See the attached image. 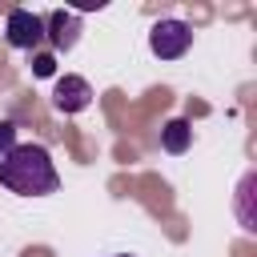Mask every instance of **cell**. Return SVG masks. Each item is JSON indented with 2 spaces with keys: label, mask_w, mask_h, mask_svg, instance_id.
I'll return each instance as SVG.
<instances>
[{
  "label": "cell",
  "mask_w": 257,
  "mask_h": 257,
  "mask_svg": "<svg viewBox=\"0 0 257 257\" xmlns=\"http://www.w3.org/2000/svg\"><path fill=\"white\" fill-rule=\"evenodd\" d=\"M0 185L20 197H48L56 193L60 177L52 165V153L44 145H16L8 157H0Z\"/></svg>",
  "instance_id": "1"
},
{
  "label": "cell",
  "mask_w": 257,
  "mask_h": 257,
  "mask_svg": "<svg viewBox=\"0 0 257 257\" xmlns=\"http://www.w3.org/2000/svg\"><path fill=\"white\" fill-rule=\"evenodd\" d=\"M189 44H193V28H189L185 20H157L153 32H149V48H153V56H161V60L185 56Z\"/></svg>",
  "instance_id": "2"
},
{
  "label": "cell",
  "mask_w": 257,
  "mask_h": 257,
  "mask_svg": "<svg viewBox=\"0 0 257 257\" xmlns=\"http://www.w3.org/2000/svg\"><path fill=\"white\" fill-rule=\"evenodd\" d=\"M4 36H8L12 48H28L32 52L44 40V20L36 12H28V8H12L8 20H4Z\"/></svg>",
  "instance_id": "3"
},
{
  "label": "cell",
  "mask_w": 257,
  "mask_h": 257,
  "mask_svg": "<svg viewBox=\"0 0 257 257\" xmlns=\"http://www.w3.org/2000/svg\"><path fill=\"white\" fill-rule=\"evenodd\" d=\"M88 104H92V88H88L84 76H60L56 80V88H52V108L56 112L72 116V112H84Z\"/></svg>",
  "instance_id": "4"
},
{
  "label": "cell",
  "mask_w": 257,
  "mask_h": 257,
  "mask_svg": "<svg viewBox=\"0 0 257 257\" xmlns=\"http://www.w3.org/2000/svg\"><path fill=\"white\" fill-rule=\"evenodd\" d=\"M44 36L52 40V48H56V52H68V48L76 44V36H80V16H76V12L56 8V12L44 20Z\"/></svg>",
  "instance_id": "5"
},
{
  "label": "cell",
  "mask_w": 257,
  "mask_h": 257,
  "mask_svg": "<svg viewBox=\"0 0 257 257\" xmlns=\"http://www.w3.org/2000/svg\"><path fill=\"white\" fill-rule=\"evenodd\" d=\"M189 141H193V128H189V120H169L165 128H161V145L169 149V153H185L189 149Z\"/></svg>",
  "instance_id": "6"
},
{
  "label": "cell",
  "mask_w": 257,
  "mask_h": 257,
  "mask_svg": "<svg viewBox=\"0 0 257 257\" xmlns=\"http://www.w3.org/2000/svg\"><path fill=\"white\" fill-rule=\"evenodd\" d=\"M56 72V56L52 52H32V76H52Z\"/></svg>",
  "instance_id": "7"
},
{
  "label": "cell",
  "mask_w": 257,
  "mask_h": 257,
  "mask_svg": "<svg viewBox=\"0 0 257 257\" xmlns=\"http://www.w3.org/2000/svg\"><path fill=\"white\" fill-rule=\"evenodd\" d=\"M16 149V124L12 120H0V157H8Z\"/></svg>",
  "instance_id": "8"
},
{
  "label": "cell",
  "mask_w": 257,
  "mask_h": 257,
  "mask_svg": "<svg viewBox=\"0 0 257 257\" xmlns=\"http://www.w3.org/2000/svg\"><path fill=\"white\" fill-rule=\"evenodd\" d=\"M108 257H128V253H108Z\"/></svg>",
  "instance_id": "9"
}]
</instances>
